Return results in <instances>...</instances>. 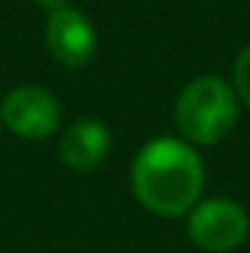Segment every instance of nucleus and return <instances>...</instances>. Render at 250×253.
I'll return each mask as SVG.
<instances>
[{
    "instance_id": "obj_1",
    "label": "nucleus",
    "mask_w": 250,
    "mask_h": 253,
    "mask_svg": "<svg viewBox=\"0 0 250 253\" xmlns=\"http://www.w3.org/2000/svg\"><path fill=\"white\" fill-rule=\"evenodd\" d=\"M132 191L156 215H186L203 191V162L180 138H153L132 162Z\"/></svg>"
},
{
    "instance_id": "obj_2",
    "label": "nucleus",
    "mask_w": 250,
    "mask_h": 253,
    "mask_svg": "<svg viewBox=\"0 0 250 253\" xmlns=\"http://www.w3.org/2000/svg\"><path fill=\"white\" fill-rule=\"evenodd\" d=\"M239 121V100L221 77H197L180 91L177 126L194 144H218Z\"/></svg>"
},
{
    "instance_id": "obj_3",
    "label": "nucleus",
    "mask_w": 250,
    "mask_h": 253,
    "mask_svg": "<svg viewBox=\"0 0 250 253\" xmlns=\"http://www.w3.org/2000/svg\"><path fill=\"white\" fill-rule=\"evenodd\" d=\"M250 221L248 212L224 197H212L203 200L191 209L188 215V236L197 248L212 253H227L236 251L245 239H248Z\"/></svg>"
},
{
    "instance_id": "obj_4",
    "label": "nucleus",
    "mask_w": 250,
    "mask_h": 253,
    "mask_svg": "<svg viewBox=\"0 0 250 253\" xmlns=\"http://www.w3.org/2000/svg\"><path fill=\"white\" fill-rule=\"evenodd\" d=\"M0 118L15 135L39 141V138H47L50 132H56L62 109H59V100L47 88L21 85L3 97Z\"/></svg>"
},
{
    "instance_id": "obj_5",
    "label": "nucleus",
    "mask_w": 250,
    "mask_h": 253,
    "mask_svg": "<svg viewBox=\"0 0 250 253\" xmlns=\"http://www.w3.org/2000/svg\"><path fill=\"white\" fill-rule=\"evenodd\" d=\"M44 39H47V50L68 68H83L94 56V47H97L94 27L83 12L71 6L53 9V15L47 18Z\"/></svg>"
},
{
    "instance_id": "obj_6",
    "label": "nucleus",
    "mask_w": 250,
    "mask_h": 253,
    "mask_svg": "<svg viewBox=\"0 0 250 253\" xmlns=\"http://www.w3.org/2000/svg\"><path fill=\"white\" fill-rule=\"evenodd\" d=\"M109 147H112L109 129L100 121L83 118L65 129L62 141H59V156L71 171L85 174V171H94L109 156Z\"/></svg>"
},
{
    "instance_id": "obj_7",
    "label": "nucleus",
    "mask_w": 250,
    "mask_h": 253,
    "mask_svg": "<svg viewBox=\"0 0 250 253\" xmlns=\"http://www.w3.org/2000/svg\"><path fill=\"white\" fill-rule=\"evenodd\" d=\"M233 91H236V97H242L250 106V44L236 56V65H233Z\"/></svg>"
},
{
    "instance_id": "obj_8",
    "label": "nucleus",
    "mask_w": 250,
    "mask_h": 253,
    "mask_svg": "<svg viewBox=\"0 0 250 253\" xmlns=\"http://www.w3.org/2000/svg\"><path fill=\"white\" fill-rule=\"evenodd\" d=\"M36 3H42V6H53V9L65 6V0H36Z\"/></svg>"
}]
</instances>
